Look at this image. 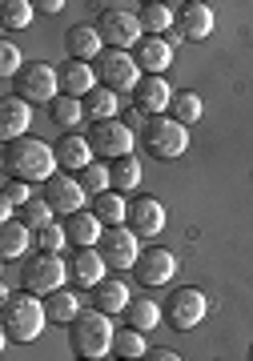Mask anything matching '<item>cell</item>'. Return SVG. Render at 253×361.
I'll use <instances>...</instances> for the list:
<instances>
[{
    "label": "cell",
    "instance_id": "cell-1",
    "mask_svg": "<svg viewBox=\"0 0 253 361\" xmlns=\"http://www.w3.org/2000/svg\"><path fill=\"white\" fill-rule=\"evenodd\" d=\"M4 301H0V329H4V341H37L45 334V325H49V310H45V301L37 293H8L4 289Z\"/></svg>",
    "mask_w": 253,
    "mask_h": 361
},
{
    "label": "cell",
    "instance_id": "cell-2",
    "mask_svg": "<svg viewBox=\"0 0 253 361\" xmlns=\"http://www.w3.org/2000/svg\"><path fill=\"white\" fill-rule=\"evenodd\" d=\"M57 149L37 137H20V141L4 145V173L16 180H28V185H45V180L57 177Z\"/></svg>",
    "mask_w": 253,
    "mask_h": 361
},
{
    "label": "cell",
    "instance_id": "cell-3",
    "mask_svg": "<svg viewBox=\"0 0 253 361\" xmlns=\"http://www.w3.org/2000/svg\"><path fill=\"white\" fill-rule=\"evenodd\" d=\"M113 341H117V329L109 322V313H101V310H85L69 325V345H73L76 357H85V361L109 357L113 353Z\"/></svg>",
    "mask_w": 253,
    "mask_h": 361
},
{
    "label": "cell",
    "instance_id": "cell-4",
    "mask_svg": "<svg viewBox=\"0 0 253 361\" xmlns=\"http://www.w3.org/2000/svg\"><path fill=\"white\" fill-rule=\"evenodd\" d=\"M141 141H145V149H149L157 161H177L185 149H189V129L181 125V121H173V116H149L145 121V129H141Z\"/></svg>",
    "mask_w": 253,
    "mask_h": 361
},
{
    "label": "cell",
    "instance_id": "cell-5",
    "mask_svg": "<svg viewBox=\"0 0 253 361\" xmlns=\"http://www.w3.org/2000/svg\"><path fill=\"white\" fill-rule=\"evenodd\" d=\"M64 277H69V261H61V253H37L20 265V289L37 297H52L57 289H64Z\"/></svg>",
    "mask_w": 253,
    "mask_h": 361
},
{
    "label": "cell",
    "instance_id": "cell-6",
    "mask_svg": "<svg viewBox=\"0 0 253 361\" xmlns=\"http://www.w3.org/2000/svg\"><path fill=\"white\" fill-rule=\"evenodd\" d=\"M97 32H101L105 49H137L141 40H145V28H141L137 13H129V8H117V4H105L101 16H97Z\"/></svg>",
    "mask_w": 253,
    "mask_h": 361
},
{
    "label": "cell",
    "instance_id": "cell-7",
    "mask_svg": "<svg viewBox=\"0 0 253 361\" xmlns=\"http://www.w3.org/2000/svg\"><path fill=\"white\" fill-rule=\"evenodd\" d=\"M205 313H209V297H205L197 285H181V289H173L169 301H165V322L173 325L177 334L197 329V325L205 322Z\"/></svg>",
    "mask_w": 253,
    "mask_h": 361
},
{
    "label": "cell",
    "instance_id": "cell-8",
    "mask_svg": "<svg viewBox=\"0 0 253 361\" xmlns=\"http://www.w3.org/2000/svg\"><path fill=\"white\" fill-rule=\"evenodd\" d=\"M85 137L93 145V157H105L109 165L121 161V157H133V145H137V133L129 129L121 116L117 121H97V125H89Z\"/></svg>",
    "mask_w": 253,
    "mask_h": 361
},
{
    "label": "cell",
    "instance_id": "cell-9",
    "mask_svg": "<svg viewBox=\"0 0 253 361\" xmlns=\"http://www.w3.org/2000/svg\"><path fill=\"white\" fill-rule=\"evenodd\" d=\"M57 89H61V68L45 65V61H28L16 77V97L28 104H52L61 97Z\"/></svg>",
    "mask_w": 253,
    "mask_h": 361
},
{
    "label": "cell",
    "instance_id": "cell-10",
    "mask_svg": "<svg viewBox=\"0 0 253 361\" xmlns=\"http://www.w3.org/2000/svg\"><path fill=\"white\" fill-rule=\"evenodd\" d=\"M93 68H97V80L113 92H133L141 85V77H145L141 65L133 61V52H121V49H105Z\"/></svg>",
    "mask_w": 253,
    "mask_h": 361
},
{
    "label": "cell",
    "instance_id": "cell-11",
    "mask_svg": "<svg viewBox=\"0 0 253 361\" xmlns=\"http://www.w3.org/2000/svg\"><path fill=\"white\" fill-rule=\"evenodd\" d=\"M101 257L109 269H137V261H141V237L129 225H117V229H105L101 237Z\"/></svg>",
    "mask_w": 253,
    "mask_h": 361
},
{
    "label": "cell",
    "instance_id": "cell-12",
    "mask_svg": "<svg viewBox=\"0 0 253 361\" xmlns=\"http://www.w3.org/2000/svg\"><path fill=\"white\" fill-rule=\"evenodd\" d=\"M45 201L52 205V213H61V217H73L85 209L89 193H85V185L73 177V173H57L52 180H45Z\"/></svg>",
    "mask_w": 253,
    "mask_h": 361
},
{
    "label": "cell",
    "instance_id": "cell-13",
    "mask_svg": "<svg viewBox=\"0 0 253 361\" xmlns=\"http://www.w3.org/2000/svg\"><path fill=\"white\" fill-rule=\"evenodd\" d=\"M173 97H177V92L169 89L165 77H141V85L133 89V109H137L145 121H149V116H165L173 109Z\"/></svg>",
    "mask_w": 253,
    "mask_h": 361
},
{
    "label": "cell",
    "instance_id": "cell-14",
    "mask_svg": "<svg viewBox=\"0 0 253 361\" xmlns=\"http://www.w3.org/2000/svg\"><path fill=\"white\" fill-rule=\"evenodd\" d=\"M125 225L137 233L141 241H153V237L165 229V205L157 201V197H133V201H129V221Z\"/></svg>",
    "mask_w": 253,
    "mask_h": 361
},
{
    "label": "cell",
    "instance_id": "cell-15",
    "mask_svg": "<svg viewBox=\"0 0 253 361\" xmlns=\"http://www.w3.org/2000/svg\"><path fill=\"white\" fill-rule=\"evenodd\" d=\"M137 281L145 285V289H157V285H169L173 281V273H177V257L169 253V249H161V245H153V249H145L141 253V261H137Z\"/></svg>",
    "mask_w": 253,
    "mask_h": 361
},
{
    "label": "cell",
    "instance_id": "cell-16",
    "mask_svg": "<svg viewBox=\"0 0 253 361\" xmlns=\"http://www.w3.org/2000/svg\"><path fill=\"white\" fill-rule=\"evenodd\" d=\"M213 28H217V16L209 4H201V0L177 4V37L181 40H205Z\"/></svg>",
    "mask_w": 253,
    "mask_h": 361
},
{
    "label": "cell",
    "instance_id": "cell-17",
    "mask_svg": "<svg viewBox=\"0 0 253 361\" xmlns=\"http://www.w3.org/2000/svg\"><path fill=\"white\" fill-rule=\"evenodd\" d=\"M28 125H33V104L20 101L16 92L4 97V101H0V137H4V145L28 137Z\"/></svg>",
    "mask_w": 253,
    "mask_h": 361
},
{
    "label": "cell",
    "instance_id": "cell-18",
    "mask_svg": "<svg viewBox=\"0 0 253 361\" xmlns=\"http://www.w3.org/2000/svg\"><path fill=\"white\" fill-rule=\"evenodd\" d=\"M64 49H69V61L97 65V56L105 52V40H101V32H97V25H73L64 32Z\"/></svg>",
    "mask_w": 253,
    "mask_h": 361
},
{
    "label": "cell",
    "instance_id": "cell-19",
    "mask_svg": "<svg viewBox=\"0 0 253 361\" xmlns=\"http://www.w3.org/2000/svg\"><path fill=\"white\" fill-rule=\"evenodd\" d=\"M69 277H73L81 289H97V285L109 277V265H105L101 249H76L73 261H69Z\"/></svg>",
    "mask_w": 253,
    "mask_h": 361
},
{
    "label": "cell",
    "instance_id": "cell-20",
    "mask_svg": "<svg viewBox=\"0 0 253 361\" xmlns=\"http://www.w3.org/2000/svg\"><path fill=\"white\" fill-rule=\"evenodd\" d=\"M133 61L141 65L145 77H161L165 68L173 65V44L165 37H145L137 49H133Z\"/></svg>",
    "mask_w": 253,
    "mask_h": 361
},
{
    "label": "cell",
    "instance_id": "cell-21",
    "mask_svg": "<svg viewBox=\"0 0 253 361\" xmlns=\"http://www.w3.org/2000/svg\"><path fill=\"white\" fill-rule=\"evenodd\" d=\"M64 233H69V241H73L76 249H97L105 237V225L97 213H89V209H81V213H73V217H64Z\"/></svg>",
    "mask_w": 253,
    "mask_h": 361
},
{
    "label": "cell",
    "instance_id": "cell-22",
    "mask_svg": "<svg viewBox=\"0 0 253 361\" xmlns=\"http://www.w3.org/2000/svg\"><path fill=\"white\" fill-rule=\"evenodd\" d=\"M97 85H101V80H97V68H93V65H85V61H64V65H61V92H64V97L85 101Z\"/></svg>",
    "mask_w": 253,
    "mask_h": 361
},
{
    "label": "cell",
    "instance_id": "cell-23",
    "mask_svg": "<svg viewBox=\"0 0 253 361\" xmlns=\"http://www.w3.org/2000/svg\"><path fill=\"white\" fill-rule=\"evenodd\" d=\"M57 165L81 177V173L93 165V145H89V137H76V133L61 137V141H57Z\"/></svg>",
    "mask_w": 253,
    "mask_h": 361
},
{
    "label": "cell",
    "instance_id": "cell-24",
    "mask_svg": "<svg viewBox=\"0 0 253 361\" xmlns=\"http://www.w3.org/2000/svg\"><path fill=\"white\" fill-rule=\"evenodd\" d=\"M33 241H37V233L28 229L20 217L8 221V225H0V257H4V261L28 257V245H33Z\"/></svg>",
    "mask_w": 253,
    "mask_h": 361
},
{
    "label": "cell",
    "instance_id": "cell-25",
    "mask_svg": "<svg viewBox=\"0 0 253 361\" xmlns=\"http://www.w3.org/2000/svg\"><path fill=\"white\" fill-rule=\"evenodd\" d=\"M93 293H97V297H93V310L109 313V317H113V313H125L129 301H133V293H129V285L121 281V277H105Z\"/></svg>",
    "mask_w": 253,
    "mask_h": 361
},
{
    "label": "cell",
    "instance_id": "cell-26",
    "mask_svg": "<svg viewBox=\"0 0 253 361\" xmlns=\"http://www.w3.org/2000/svg\"><path fill=\"white\" fill-rule=\"evenodd\" d=\"M137 20L145 28V37H169L177 28V4H141Z\"/></svg>",
    "mask_w": 253,
    "mask_h": 361
},
{
    "label": "cell",
    "instance_id": "cell-27",
    "mask_svg": "<svg viewBox=\"0 0 253 361\" xmlns=\"http://www.w3.org/2000/svg\"><path fill=\"white\" fill-rule=\"evenodd\" d=\"M165 317V310L153 301V297H133L125 310V325L129 329H137V334H149V329H157Z\"/></svg>",
    "mask_w": 253,
    "mask_h": 361
},
{
    "label": "cell",
    "instance_id": "cell-28",
    "mask_svg": "<svg viewBox=\"0 0 253 361\" xmlns=\"http://www.w3.org/2000/svg\"><path fill=\"white\" fill-rule=\"evenodd\" d=\"M93 213L101 217L105 229H117V225H125V221H129V201H125V193L109 189V193L93 197Z\"/></svg>",
    "mask_w": 253,
    "mask_h": 361
},
{
    "label": "cell",
    "instance_id": "cell-29",
    "mask_svg": "<svg viewBox=\"0 0 253 361\" xmlns=\"http://www.w3.org/2000/svg\"><path fill=\"white\" fill-rule=\"evenodd\" d=\"M85 113H89L93 125H97V121H117V113H121V92L97 85V89L85 97Z\"/></svg>",
    "mask_w": 253,
    "mask_h": 361
},
{
    "label": "cell",
    "instance_id": "cell-30",
    "mask_svg": "<svg viewBox=\"0 0 253 361\" xmlns=\"http://www.w3.org/2000/svg\"><path fill=\"white\" fill-rule=\"evenodd\" d=\"M45 310H49V322H64L73 325L81 313H85V301L73 293V289H57L52 297H45Z\"/></svg>",
    "mask_w": 253,
    "mask_h": 361
},
{
    "label": "cell",
    "instance_id": "cell-31",
    "mask_svg": "<svg viewBox=\"0 0 253 361\" xmlns=\"http://www.w3.org/2000/svg\"><path fill=\"white\" fill-rule=\"evenodd\" d=\"M49 121L57 125V129L64 133H76V125L85 121V101H76V97H57V101L49 104Z\"/></svg>",
    "mask_w": 253,
    "mask_h": 361
},
{
    "label": "cell",
    "instance_id": "cell-32",
    "mask_svg": "<svg viewBox=\"0 0 253 361\" xmlns=\"http://www.w3.org/2000/svg\"><path fill=\"white\" fill-rule=\"evenodd\" d=\"M201 113H205L201 92H193V89H181L177 97H173V109H169V116H173V121H181L185 129H189L193 121H201Z\"/></svg>",
    "mask_w": 253,
    "mask_h": 361
},
{
    "label": "cell",
    "instance_id": "cell-33",
    "mask_svg": "<svg viewBox=\"0 0 253 361\" xmlns=\"http://www.w3.org/2000/svg\"><path fill=\"white\" fill-rule=\"evenodd\" d=\"M113 353L125 361H141L149 357V341H145V334H137V329H117V341H113Z\"/></svg>",
    "mask_w": 253,
    "mask_h": 361
},
{
    "label": "cell",
    "instance_id": "cell-34",
    "mask_svg": "<svg viewBox=\"0 0 253 361\" xmlns=\"http://www.w3.org/2000/svg\"><path fill=\"white\" fill-rule=\"evenodd\" d=\"M113 189L117 193H133L141 185V161L137 157H121V161H113Z\"/></svg>",
    "mask_w": 253,
    "mask_h": 361
},
{
    "label": "cell",
    "instance_id": "cell-35",
    "mask_svg": "<svg viewBox=\"0 0 253 361\" xmlns=\"http://www.w3.org/2000/svg\"><path fill=\"white\" fill-rule=\"evenodd\" d=\"M76 180L85 185V193H89V197H101V193H109V189H113V169L105 165V161H93V165L85 169Z\"/></svg>",
    "mask_w": 253,
    "mask_h": 361
},
{
    "label": "cell",
    "instance_id": "cell-36",
    "mask_svg": "<svg viewBox=\"0 0 253 361\" xmlns=\"http://www.w3.org/2000/svg\"><path fill=\"white\" fill-rule=\"evenodd\" d=\"M33 0H4L0 4V25L4 28H28V20H33Z\"/></svg>",
    "mask_w": 253,
    "mask_h": 361
},
{
    "label": "cell",
    "instance_id": "cell-37",
    "mask_svg": "<svg viewBox=\"0 0 253 361\" xmlns=\"http://www.w3.org/2000/svg\"><path fill=\"white\" fill-rule=\"evenodd\" d=\"M52 217H57V213H52V205L45 201V197H37V201H28V205L20 209V221H25V225H28L33 233L49 229V225H52Z\"/></svg>",
    "mask_w": 253,
    "mask_h": 361
},
{
    "label": "cell",
    "instance_id": "cell-38",
    "mask_svg": "<svg viewBox=\"0 0 253 361\" xmlns=\"http://www.w3.org/2000/svg\"><path fill=\"white\" fill-rule=\"evenodd\" d=\"M28 61L25 56H20V49H16L13 40H0V73H4V77H20V68H25Z\"/></svg>",
    "mask_w": 253,
    "mask_h": 361
},
{
    "label": "cell",
    "instance_id": "cell-39",
    "mask_svg": "<svg viewBox=\"0 0 253 361\" xmlns=\"http://www.w3.org/2000/svg\"><path fill=\"white\" fill-rule=\"evenodd\" d=\"M64 245H69V233H64V225H57V221H52L49 229L37 233V249L40 253H61Z\"/></svg>",
    "mask_w": 253,
    "mask_h": 361
},
{
    "label": "cell",
    "instance_id": "cell-40",
    "mask_svg": "<svg viewBox=\"0 0 253 361\" xmlns=\"http://www.w3.org/2000/svg\"><path fill=\"white\" fill-rule=\"evenodd\" d=\"M0 201H8V205H20V209H25L28 201H37V197H33V189H28V180L8 177V180H4V189H0Z\"/></svg>",
    "mask_w": 253,
    "mask_h": 361
},
{
    "label": "cell",
    "instance_id": "cell-41",
    "mask_svg": "<svg viewBox=\"0 0 253 361\" xmlns=\"http://www.w3.org/2000/svg\"><path fill=\"white\" fill-rule=\"evenodd\" d=\"M33 8H37V13H45V16H57V13H64V0H37Z\"/></svg>",
    "mask_w": 253,
    "mask_h": 361
},
{
    "label": "cell",
    "instance_id": "cell-42",
    "mask_svg": "<svg viewBox=\"0 0 253 361\" xmlns=\"http://www.w3.org/2000/svg\"><path fill=\"white\" fill-rule=\"evenodd\" d=\"M149 361H185V357H181L177 349H153Z\"/></svg>",
    "mask_w": 253,
    "mask_h": 361
},
{
    "label": "cell",
    "instance_id": "cell-43",
    "mask_svg": "<svg viewBox=\"0 0 253 361\" xmlns=\"http://www.w3.org/2000/svg\"><path fill=\"white\" fill-rule=\"evenodd\" d=\"M249 361H253V345H249Z\"/></svg>",
    "mask_w": 253,
    "mask_h": 361
},
{
    "label": "cell",
    "instance_id": "cell-44",
    "mask_svg": "<svg viewBox=\"0 0 253 361\" xmlns=\"http://www.w3.org/2000/svg\"><path fill=\"white\" fill-rule=\"evenodd\" d=\"M117 361H125V357H117Z\"/></svg>",
    "mask_w": 253,
    "mask_h": 361
},
{
    "label": "cell",
    "instance_id": "cell-45",
    "mask_svg": "<svg viewBox=\"0 0 253 361\" xmlns=\"http://www.w3.org/2000/svg\"><path fill=\"white\" fill-rule=\"evenodd\" d=\"M76 361H85V357H76Z\"/></svg>",
    "mask_w": 253,
    "mask_h": 361
}]
</instances>
